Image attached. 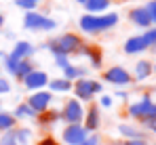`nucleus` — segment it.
Masks as SVG:
<instances>
[{
	"mask_svg": "<svg viewBox=\"0 0 156 145\" xmlns=\"http://www.w3.org/2000/svg\"><path fill=\"white\" fill-rule=\"evenodd\" d=\"M44 48H49L55 57H57V55L70 57V55L82 53L84 42H82V38H80L78 34H63V36H59V38H55V40H49V42L44 44Z\"/></svg>",
	"mask_w": 156,
	"mask_h": 145,
	"instance_id": "1",
	"label": "nucleus"
},
{
	"mask_svg": "<svg viewBox=\"0 0 156 145\" xmlns=\"http://www.w3.org/2000/svg\"><path fill=\"white\" fill-rule=\"evenodd\" d=\"M2 57H4V55H2V53H0V59H2Z\"/></svg>",
	"mask_w": 156,
	"mask_h": 145,
	"instance_id": "43",
	"label": "nucleus"
},
{
	"mask_svg": "<svg viewBox=\"0 0 156 145\" xmlns=\"http://www.w3.org/2000/svg\"><path fill=\"white\" fill-rule=\"evenodd\" d=\"M99 105H101V107H112V97L110 95H101L99 97Z\"/></svg>",
	"mask_w": 156,
	"mask_h": 145,
	"instance_id": "34",
	"label": "nucleus"
},
{
	"mask_svg": "<svg viewBox=\"0 0 156 145\" xmlns=\"http://www.w3.org/2000/svg\"><path fill=\"white\" fill-rule=\"evenodd\" d=\"M154 74V63L150 61V59H139L137 63H135V67H133V80H137V82H144V80H148L150 76Z\"/></svg>",
	"mask_w": 156,
	"mask_h": 145,
	"instance_id": "11",
	"label": "nucleus"
},
{
	"mask_svg": "<svg viewBox=\"0 0 156 145\" xmlns=\"http://www.w3.org/2000/svg\"><path fill=\"white\" fill-rule=\"evenodd\" d=\"M118 2H125V0H118Z\"/></svg>",
	"mask_w": 156,
	"mask_h": 145,
	"instance_id": "44",
	"label": "nucleus"
},
{
	"mask_svg": "<svg viewBox=\"0 0 156 145\" xmlns=\"http://www.w3.org/2000/svg\"><path fill=\"white\" fill-rule=\"evenodd\" d=\"M118 133L129 141V139H146V133L139 128V126H135V124H127V122H122V124H118Z\"/></svg>",
	"mask_w": 156,
	"mask_h": 145,
	"instance_id": "17",
	"label": "nucleus"
},
{
	"mask_svg": "<svg viewBox=\"0 0 156 145\" xmlns=\"http://www.w3.org/2000/svg\"><path fill=\"white\" fill-rule=\"evenodd\" d=\"M152 105H154L152 97H150V95H144L141 99H137V101L129 103V107H127V114H129L131 118H135V120L141 122V120H146V118H148V114H150Z\"/></svg>",
	"mask_w": 156,
	"mask_h": 145,
	"instance_id": "4",
	"label": "nucleus"
},
{
	"mask_svg": "<svg viewBox=\"0 0 156 145\" xmlns=\"http://www.w3.org/2000/svg\"><path fill=\"white\" fill-rule=\"evenodd\" d=\"M112 0H87L84 2V9L89 15H99V13H108Z\"/></svg>",
	"mask_w": 156,
	"mask_h": 145,
	"instance_id": "19",
	"label": "nucleus"
},
{
	"mask_svg": "<svg viewBox=\"0 0 156 145\" xmlns=\"http://www.w3.org/2000/svg\"><path fill=\"white\" fill-rule=\"evenodd\" d=\"M38 2H40V0H15V4H17L19 9H26L27 13H30L32 9H36Z\"/></svg>",
	"mask_w": 156,
	"mask_h": 145,
	"instance_id": "28",
	"label": "nucleus"
},
{
	"mask_svg": "<svg viewBox=\"0 0 156 145\" xmlns=\"http://www.w3.org/2000/svg\"><path fill=\"white\" fill-rule=\"evenodd\" d=\"M57 120H61V112H55V109H47V112L36 116V124L40 128H51Z\"/></svg>",
	"mask_w": 156,
	"mask_h": 145,
	"instance_id": "15",
	"label": "nucleus"
},
{
	"mask_svg": "<svg viewBox=\"0 0 156 145\" xmlns=\"http://www.w3.org/2000/svg\"><path fill=\"white\" fill-rule=\"evenodd\" d=\"M72 88H74V93H76V97L80 101H91L97 93H104L101 82L91 80V78H80V80H76V84Z\"/></svg>",
	"mask_w": 156,
	"mask_h": 145,
	"instance_id": "3",
	"label": "nucleus"
},
{
	"mask_svg": "<svg viewBox=\"0 0 156 145\" xmlns=\"http://www.w3.org/2000/svg\"><path fill=\"white\" fill-rule=\"evenodd\" d=\"M76 2H80V4H84V2H87V0H76Z\"/></svg>",
	"mask_w": 156,
	"mask_h": 145,
	"instance_id": "40",
	"label": "nucleus"
},
{
	"mask_svg": "<svg viewBox=\"0 0 156 145\" xmlns=\"http://www.w3.org/2000/svg\"><path fill=\"white\" fill-rule=\"evenodd\" d=\"M9 91H11L9 80H6V78H0V95H4V93H9Z\"/></svg>",
	"mask_w": 156,
	"mask_h": 145,
	"instance_id": "33",
	"label": "nucleus"
},
{
	"mask_svg": "<svg viewBox=\"0 0 156 145\" xmlns=\"http://www.w3.org/2000/svg\"><path fill=\"white\" fill-rule=\"evenodd\" d=\"M104 80L110 82V84H114V86H127V84L133 82V76H131L125 67L114 65V67H108L104 72Z\"/></svg>",
	"mask_w": 156,
	"mask_h": 145,
	"instance_id": "6",
	"label": "nucleus"
},
{
	"mask_svg": "<svg viewBox=\"0 0 156 145\" xmlns=\"http://www.w3.org/2000/svg\"><path fill=\"white\" fill-rule=\"evenodd\" d=\"M32 72H34V63H32L30 59H21V61L17 63V67H15L13 76H15L17 80H26Z\"/></svg>",
	"mask_w": 156,
	"mask_h": 145,
	"instance_id": "22",
	"label": "nucleus"
},
{
	"mask_svg": "<svg viewBox=\"0 0 156 145\" xmlns=\"http://www.w3.org/2000/svg\"><path fill=\"white\" fill-rule=\"evenodd\" d=\"M114 95H116V99H122V101H125V99H129V93H127V91H116Z\"/></svg>",
	"mask_w": 156,
	"mask_h": 145,
	"instance_id": "37",
	"label": "nucleus"
},
{
	"mask_svg": "<svg viewBox=\"0 0 156 145\" xmlns=\"http://www.w3.org/2000/svg\"><path fill=\"white\" fill-rule=\"evenodd\" d=\"M0 145H17L15 143V139H13V133L9 130V133H2V137H0Z\"/></svg>",
	"mask_w": 156,
	"mask_h": 145,
	"instance_id": "29",
	"label": "nucleus"
},
{
	"mask_svg": "<svg viewBox=\"0 0 156 145\" xmlns=\"http://www.w3.org/2000/svg\"><path fill=\"white\" fill-rule=\"evenodd\" d=\"M141 38H144V42L148 44V48L156 47V25H152V27H148V29H144Z\"/></svg>",
	"mask_w": 156,
	"mask_h": 145,
	"instance_id": "27",
	"label": "nucleus"
},
{
	"mask_svg": "<svg viewBox=\"0 0 156 145\" xmlns=\"http://www.w3.org/2000/svg\"><path fill=\"white\" fill-rule=\"evenodd\" d=\"M152 50H154V53H156V47H152Z\"/></svg>",
	"mask_w": 156,
	"mask_h": 145,
	"instance_id": "42",
	"label": "nucleus"
},
{
	"mask_svg": "<svg viewBox=\"0 0 156 145\" xmlns=\"http://www.w3.org/2000/svg\"><path fill=\"white\" fill-rule=\"evenodd\" d=\"M23 25L32 32H53L57 27V21L47 17V15H40L36 11H30L26 17H23Z\"/></svg>",
	"mask_w": 156,
	"mask_h": 145,
	"instance_id": "2",
	"label": "nucleus"
},
{
	"mask_svg": "<svg viewBox=\"0 0 156 145\" xmlns=\"http://www.w3.org/2000/svg\"><path fill=\"white\" fill-rule=\"evenodd\" d=\"M23 84H26L27 91H42L47 84H49V76L42 72V70H34V72L27 76L26 80H23Z\"/></svg>",
	"mask_w": 156,
	"mask_h": 145,
	"instance_id": "10",
	"label": "nucleus"
},
{
	"mask_svg": "<svg viewBox=\"0 0 156 145\" xmlns=\"http://www.w3.org/2000/svg\"><path fill=\"white\" fill-rule=\"evenodd\" d=\"M36 145H57V141H55L53 137H47V139H42L40 143H36Z\"/></svg>",
	"mask_w": 156,
	"mask_h": 145,
	"instance_id": "36",
	"label": "nucleus"
},
{
	"mask_svg": "<svg viewBox=\"0 0 156 145\" xmlns=\"http://www.w3.org/2000/svg\"><path fill=\"white\" fill-rule=\"evenodd\" d=\"M152 145H156V143H152Z\"/></svg>",
	"mask_w": 156,
	"mask_h": 145,
	"instance_id": "46",
	"label": "nucleus"
},
{
	"mask_svg": "<svg viewBox=\"0 0 156 145\" xmlns=\"http://www.w3.org/2000/svg\"><path fill=\"white\" fill-rule=\"evenodd\" d=\"M78 25H80V29L82 32H87V34H99L101 29H99V15H82L80 17V21H78Z\"/></svg>",
	"mask_w": 156,
	"mask_h": 145,
	"instance_id": "13",
	"label": "nucleus"
},
{
	"mask_svg": "<svg viewBox=\"0 0 156 145\" xmlns=\"http://www.w3.org/2000/svg\"><path fill=\"white\" fill-rule=\"evenodd\" d=\"M148 130H152V133H154V135H156V122H154V124H152V126H150V128H148Z\"/></svg>",
	"mask_w": 156,
	"mask_h": 145,
	"instance_id": "38",
	"label": "nucleus"
},
{
	"mask_svg": "<svg viewBox=\"0 0 156 145\" xmlns=\"http://www.w3.org/2000/svg\"><path fill=\"white\" fill-rule=\"evenodd\" d=\"M13 59H17V61H21V59H27L30 55H34V47L27 42V40H19V42H15V47L13 50L9 53Z\"/></svg>",
	"mask_w": 156,
	"mask_h": 145,
	"instance_id": "14",
	"label": "nucleus"
},
{
	"mask_svg": "<svg viewBox=\"0 0 156 145\" xmlns=\"http://www.w3.org/2000/svg\"><path fill=\"white\" fill-rule=\"evenodd\" d=\"M82 118H84V109H82L80 101L78 99L66 101V105L61 109V120H66V124H80Z\"/></svg>",
	"mask_w": 156,
	"mask_h": 145,
	"instance_id": "5",
	"label": "nucleus"
},
{
	"mask_svg": "<svg viewBox=\"0 0 156 145\" xmlns=\"http://www.w3.org/2000/svg\"><path fill=\"white\" fill-rule=\"evenodd\" d=\"M13 128H15V118H13V114L0 112V130H2V133H9V130H13Z\"/></svg>",
	"mask_w": 156,
	"mask_h": 145,
	"instance_id": "26",
	"label": "nucleus"
},
{
	"mask_svg": "<svg viewBox=\"0 0 156 145\" xmlns=\"http://www.w3.org/2000/svg\"><path fill=\"white\" fill-rule=\"evenodd\" d=\"M13 139H15V143L17 145H30L32 143V139H34V130L32 128H27V126H15L13 130Z\"/></svg>",
	"mask_w": 156,
	"mask_h": 145,
	"instance_id": "18",
	"label": "nucleus"
},
{
	"mask_svg": "<svg viewBox=\"0 0 156 145\" xmlns=\"http://www.w3.org/2000/svg\"><path fill=\"white\" fill-rule=\"evenodd\" d=\"M125 53L127 55H139V53H144V50H148V44L144 42V38L141 36H131L129 40L125 42Z\"/></svg>",
	"mask_w": 156,
	"mask_h": 145,
	"instance_id": "16",
	"label": "nucleus"
},
{
	"mask_svg": "<svg viewBox=\"0 0 156 145\" xmlns=\"http://www.w3.org/2000/svg\"><path fill=\"white\" fill-rule=\"evenodd\" d=\"M129 19L133 25H137V27H141V29H148V27H152V17H150V13H148V9L146 6H135V9H131L129 11Z\"/></svg>",
	"mask_w": 156,
	"mask_h": 145,
	"instance_id": "9",
	"label": "nucleus"
},
{
	"mask_svg": "<svg viewBox=\"0 0 156 145\" xmlns=\"http://www.w3.org/2000/svg\"><path fill=\"white\" fill-rule=\"evenodd\" d=\"M154 72H156V65H154Z\"/></svg>",
	"mask_w": 156,
	"mask_h": 145,
	"instance_id": "45",
	"label": "nucleus"
},
{
	"mask_svg": "<svg viewBox=\"0 0 156 145\" xmlns=\"http://www.w3.org/2000/svg\"><path fill=\"white\" fill-rule=\"evenodd\" d=\"M0 112H2V101H0Z\"/></svg>",
	"mask_w": 156,
	"mask_h": 145,
	"instance_id": "41",
	"label": "nucleus"
},
{
	"mask_svg": "<svg viewBox=\"0 0 156 145\" xmlns=\"http://www.w3.org/2000/svg\"><path fill=\"white\" fill-rule=\"evenodd\" d=\"M118 21H120L118 13L108 11V13H104V15H99V29H101V32H108V29H112L114 25H118Z\"/></svg>",
	"mask_w": 156,
	"mask_h": 145,
	"instance_id": "20",
	"label": "nucleus"
},
{
	"mask_svg": "<svg viewBox=\"0 0 156 145\" xmlns=\"http://www.w3.org/2000/svg\"><path fill=\"white\" fill-rule=\"evenodd\" d=\"M63 78L70 80V82H72V80H80V78H84V67H76V65L70 63V65L63 70Z\"/></svg>",
	"mask_w": 156,
	"mask_h": 145,
	"instance_id": "25",
	"label": "nucleus"
},
{
	"mask_svg": "<svg viewBox=\"0 0 156 145\" xmlns=\"http://www.w3.org/2000/svg\"><path fill=\"white\" fill-rule=\"evenodd\" d=\"M51 101H53V95H51V93H47V91H36V93H32V95L27 97V105H30L36 114L47 112Z\"/></svg>",
	"mask_w": 156,
	"mask_h": 145,
	"instance_id": "8",
	"label": "nucleus"
},
{
	"mask_svg": "<svg viewBox=\"0 0 156 145\" xmlns=\"http://www.w3.org/2000/svg\"><path fill=\"white\" fill-rule=\"evenodd\" d=\"M36 116H38V114H36L27 103H19V105L15 107V112H13V118H15V120H17V118H19V120H32V118H36Z\"/></svg>",
	"mask_w": 156,
	"mask_h": 145,
	"instance_id": "24",
	"label": "nucleus"
},
{
	"mask_svg": "<svg viewBox=\"0 0 156 145\" xmlns=\"http://www.w3.org/2000/svg\"><path fill=\"white\" fill-rule=\"evenodd\" d=\"M84 116H87V118H84V124H82V126H84L87 133L99 128V124H101V114H99V107H97V105H91Z\"/></svg>",
	"mask_w": 156,
	"mask_h": 145,
	"instance_id": "12",
	"label": "nucleus"
},
{
	"mask_svg": "<svg viewBox=\"0 0 156 145\" xmlns=\"http://www.w3.org/2000/svg\"><path fill=\"white\" fill-rule=\"evenodd\" d=\"M87 137L89 135H87V130H84L82 124H68L63 128V133H61V139H63L66 145H80Z\"/></svg>",
	"mask_w": 156,
	"mask_h": 145,
	"instance_id": "7",
	"label": "nucleus"
},
{
	"mask_svg": "<svg viewBox=\"0 0 156 145\" xmlns=\"http://www.w3.org/2000/svg\"><path fill=\"white\" fill-rule=\"evenodd\" d=\"M146 9H148V13H150V17H152V23L156 25V0H150V2L146 4Z\"/></svg>",
	"mask_w": 156,
	"mask_h": 145,
	"instance_id": "31",
	"label": "nucleus"
},
{
	"mask_svg": "<svg viewBox=\"0 0 156 145\" xmlns=\"http://www.w3.org/2000/svg\"><path fill=\"white\" fill-rule=\"evenodd\" d=\"M82 55H84L87 59H91V65H93L95 70H99V67H101V50H99L97 47L87 44V47L82 48Z\"/></svg>",
	"mask_w": 156,
	"mask_h": 145,
	"instance_id": "21",
	"label": "nucleus"
},
{
	"mask_svg": "<svg viewBox=\"0 0 156 145\" xmlns=\"http://www.w3.org/2000/svg\"><path fill=\"white\" fill-rule=\"evenodd\" d=\"M4 25V15H0V27Z\"/></svg>",
	"mask_w": 156,
	"mask_h": 145,
	"instance_id": "39",
	"label": "nucleus"
},
{
	"mask_svg": "<svg viewBox=\"0 0 156 145\" xmlns=\"http://www.w3.org/2000/svg\"><path fill=\"white\" fill-rule=\"evenodd\" d=\"M80 145H101V139H99V135H91V137H87Z\"/></svg>",
	"mask_w": 156,
	"mask_h": 145,
	"instance_id": "32",
	"label": "nucleus"
},
{
	"mask_svg": "<svg viewBox=\"0 0 156 145\" xmlns=\"http://www.w3.org/2000/svg\"><path fill=\"white\" fill-rule=\"evenodd\" d=\"M120 145H148V141L146 139H129V141H125Z\"/></svg>",
	"mask_w": 156,
	"mask_h": 145,
	"instance_id": "35",
	"label": "nucleus"
},
{
	"mask_svg": "<svg viewBox=\"0 0 156 145\" xmlns=\"http://www.w3.org/2000/svg\"><path fill=\"white\" fill-rule=\"evenodd\" d=\"M72 86H74V84H72L70 80H66V78H53V80H49L51 93H70Z\"/></svg>",
	"mask_w": 156,
	"mask_h": 145,
	"instance_id": "23",
	"label": "nucleus"
},
{
	"mask_svg": "<svg viewBox=\"0 0 156 145\" xmlns=\"http://www.w3.org/2000/svg\"><path fill=\"white\" fill-rule=\"evenodd\" d=\"M55 63H57V67H61V70H66V67L70 65V59H68L66 55H57V57H55Z\"/></svg>",
	"mask_w": 156,
	"mask_h": 145,
	"instance_id": "30",
	"label": "nucleus"
}]
</instances>
